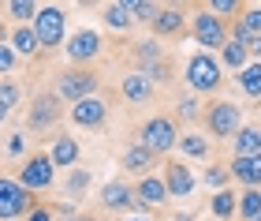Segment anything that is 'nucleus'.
<instances>
[{"label": "nucleus", "mask_w": 261, "mask_h": 221, "mask_svg": "<svg viewBox=\"0 0 261 221\" xmlns=\"http://www.w3.org/2000/svg\"><path fill=\"white\" fill-rule=\"evenodd\" d=\"M183 79H187V90H194L198 98H213L217 90L224 86V64L217 60L213 53H194L191 60H187V68H183Z\"/></svg>", "instance_id": "obj_1"}, {"label": "nucleus", "mask_w": 261, "mask_h": 221, "mask_svg": "<svg viewBox=\"0 0 261 221\" xmlns=\"http://www.w3.org/2000/svg\"><path fill=\"white\" fill-rule=\"evenodd\" d=\"M53 90H56V98H60V101L79 105V101H86V98H97L101 75L93 72V68H64V72H56Z\"/></svg>", "instance_id": "obj_2"}, {"label": "nucleus", "mask_w": 261, "mask_h": 221, "mask_svg": "<svg viewBox=\"0 0 261 221\" xmlns=\"http://www.w3.org/2000/svg\"><path fill=\"white\" fill-rule=\"evenodd\" d=\"M179 139H183L179 124H175L172 116H164V113L149 116V120L138 127V143L149 146L157 158H161V154H172V150H179Z\"/></svg>", "instance_id": "obj_3"}, {"label": "nucleus", "mask_w": 261, "mask_h": 221, "mask_svg": "<svg viewBox=\"0 0 261 221\" xmlns=\"http://www.w3.org/2000/svg\"><path fill=\"white\" fill-rule=\"evenodd\" d=\"M205 131L213 139H235L243 131V105H235V101H224V98H213L205 105Z\"/></svg>", "instance_id": "obj_4"}, {"label": "nucleus", "mask_w": 261, "mask_h": 221, "mask_svg": "<svg viewBox=\"0 0 261 221\" xmlns=\"http://www.w3.org/2000/svg\"><path fill=\"white\" fill-rule=\"evenodd\" d=\"M60 120H64V109H60V98H56L53 86L30 98V105H27V131H34V135L56 131Z\"/></svg>", "instance_id": "obj_5"}, {"label": "nucleus", "mask_w": 261, "mask_h": 221, "mask_svg": "<svg viewBox=\"0 0 261 221\" xmlns=\"http://www.w3.org/2000/svg\"><path fill=\"white\" fill-rule=\"evenodd\" d=\"M34 206H38V199H34L15 176L0 180V217L4 221H27Z\"/></svg>", "instance_id": "obj_6"}, {"label": "nucleus", "mask_w": 261, "mask_h": 221, "mask_svg": "<svg viewBox=\"0 0 261 221\" xmlns=\"http://www.w3.org/2000/svg\"><path fill=\"white\" fill-rule=\"evenodd\" d=\"M191 34H194V41L198 45H205V53L213 49H224L231 38H228V23L217 19L209 8H201L198 15H191Z\"/></svg>", "instance_id": "obj_7"}, {"label": "nucleus", "mask_w": 261, "mask_h": 221, "mask_svg": "<svg viewBox=\"0 0 261 221\" xmlns=\"http://www.w3.org/2000/svg\"><path fill=\"white\" fill-rule=\"evenodd\" d=\"M15 180L27 191H49L53 180H56V165H53V158H49V150H45V154H30L27 161H22V169H19Z\"/></svg>", "instance_id": "obj_8"}, {"label": "nucleus", "mask_w": 261, "mask_h": 221, "mask_svg": "<svg viewBox=\"0 0 261 221\" xmlns=\"http://www.w3.org/2000/svg\"><path fill=\"white\" fill-rule=\"evenodd\" d=\"M34 30L41 38V49H56V45H67L64 41V30H67V11L56 8V4H45L34 19Z\"/></svg>", "instance_id": "obj_9"}, {"label": "nucleus", "mask_w": 261, "mask_h": 221, "mask_svg": "<svg viewBox=\"0 0 261 221\" xmlns=\"http://www.w3.org/2000/svg\"><path fill=\"white\" fill-rule=\"evenodd\" d=\"M64 53H67V60L75 64V68H86V64H93V60L101 56V34H97V30H90V27L75 30V34L67 38Z\"/></svg>", "instance_id": "obj_10"}, {"label": "nucleus", "mask_w": 261, "mask_h": 221, "mask_svg": "<svg viewBox=\"0 0 261 221\" xmlns=\"http://www.w3.org/2000/svg\"><path fill=\"white\" fill-rule=\"evenodd\" d=\"M135 199H138V210L149 217V210H157V206H164L172 199V191L164 184V176H142L135 184Z\"/></svg>", "instance_id": "obj_11"}, {"label": "nucleus", "mask_w": 261, "mask_h": 221, "mask_svg": "<svg viewBox=\"0 0 261 221\" xmlns=\"http://www.w3.org/2000/svg\"><path fill=\"white\" fill-rule=\"evenodd\" d=\"M105 120H109V101H105L101 94L79 101V105H71V124H75V127L97 131V127H105Z\"/></svg>", "instance_id": "obj_12"}, {"label": "nucleus", "mask_w": 261, "mask_h": 221, "mask_svg": "<svg viewBox=\"0 0 261 221\" xmlns=\"http://www.w3.org/2000/svg\"><path fill=\"white\" fill-rule=\"evenodd\" d=\"M120 94H123V101L127 105H146V101H153V94H157V83L146 75V72H127L123 79H120Z\"/></svg>", "instance_id": "obj_13"}, {"label": "nucleus", "mask_w": 261, "mask_h": 221, "mask_svg": "<svg viewBox=\"0 0 261 221\" xmlns=\"http://www.w3.org/2000/svg\"><path fill=\"white\" fill-rule=\"evenodd\" d=\"M164 184H168V191L175 195V199H187V195H194L198 188V180H194V172L187 161H164Z\"/></svg>", "instance_id": "obj_14"}, {"label": "nucleus", "mask_w": 261, "mask_h": 221, "mask_svg": "<svg viewBox=\"0 0 261 221\" xmlns=\"http://www.w3.org/2000/svg\"><path fill=\"white\" fill-rule=\"evenodd\" d=\"M49 158H53V165H56V169H64V172L79 169V158H82L79 139H75V135H60V131H56L53 146H49Z\"/></svg>", "instance_id": "obj_15"}, {"label": "nucleus", "mask_w": 261, "mask_h": 221, "mask_svg": "<svg viewBox=\"0 0 261 221\" xmlns=\"http://www.w3.org/2000/svg\"><path fill=\"white\" fill-rule=\"evenodd\" d=\"M120 165H123V172H135V176L142 180V176H153V169H157V154H153L149 146L135 143V146H127V150H123Z\"/></svg>", "instance_id": "obj_16"}, {"label": "nucleus", "mask_w": 261, "mask_h": 221, "mask_svg": "<svg viewBox=\"0 0 261 221\" xmlns=\"http://www.w3.org/2000/svg\"><path fill=\"white\" fill-rule=\"evenodd\" d=\"M101 206H105V210H138L135 188L123 184V180H109L101 188Z\"/></svg>", "instance_id": "obj_17"}, {"label": "nucleus", "mask_w": 261, "mask_h": 221, "mask_svg": "<svg viewBox=\"0 0 261 221\" xmlns=\"http://www.w3.org/2000/svg\"><path fill=\"white\" fill-rule=\"evenodd\" d=\"M183 27H187V11L175 8V4H164L149 30H153V38L161 41V38H175V34H183Z\"/></svg>", "instance_id": "obj_18"}, {"label": "nucleus", "mask_w": 261, "mask_h": 221, "mask_svg": "<svg viewBox=\"0 0 261 221\" xmlns=\"http://www.w3.org/2000/svg\"><path fill=\"white\" fill-rule=\"evenodd\" d=\"M228 169H231V180L243 184V191L246 188H261V154H254V158H231Z\"/></svg>", "instance_id": "obj_19"}, {"label": "nucleus", "mask_w": 261, "mask_h": 221, "mask_svg": "<svg viewBox=\"0 0 261 221\" xmlns=\"http://www.w3.org/2000/svg\"><path fill=\"white\" fill-rule=\"evenodd\" d=\"M4 41L22 56V60H30V56L41 53V38H38V30H34V27H15V30H8Z\"/></svg>", "instance_id": "obj_20"}, {"label": "nucleus", "mask_w": 261, "mask_h": 221, "mask_svg": "<svg viewBox=\"0 0 261 221\" xmlns=\"http://www.w3.org/2000/svg\"><path fill=\"white\" fill-rule=\"evenodd\" d=\"M130 56H135L138 72H146V68H153V64L164 60V49H161L157 38H142V41H130Z\"/></svg>", "instance_id": "obj_21"}, {"label": "nucleus", "mask_w": 261, "mask_h": 221, "mask_svg": "<svg viewBox=\"0 0 261 221\" xmlns=\"http://www.w3.org/2000/svg\"><path fill=\"white\" fill-rule=\"evenodd\" d=\"M175 120H179V124L205 120V105H201V98L194 94V90H183V94H179V101H175Z\"/></svg>", "instance_id": "obj_22"}, {"label": "nucleus", "mask_w": 261, "mask_h": 221, "mask_svg": "<svg viewBox=\"0 0 261 221\" xmlns=\"http://www.w3.org/2000/svg\"><path fill=\"white\" fill-rule=\"evenodd\" d=\"M101 19H105V27H112L116 34H127L130 27H135V15H130L127 0H120V4H105L101 8Z\"/></svg>", "instance_id": "obj_23"}, {"label": "nucleus", "mask_w": 261, "mask_h": 221, "mask_svg": "<svg viewBox=\"0 0 261 221\" xmlns=\"http://www.w3.org/2000/svg\"><path fill=\"white\" fill-rule=\"evenodd\" d=\"M235 143V158H254L261 154V127L257 124H243V131L231 139Z\"/></svg>", "instance_id": "obj_24"}, {"label": "nucleus", "mask_w": 261, "mask_h": 221, "mask_svg": "<svg viewBox=\"0 0 261 221\" xmlns=\"http://www.w3.org/2000/svg\"><path fill=\"white\" fill-rule=\"evenodd\" d=\"M179 154L183 158H194V161H205L209 154H213V143L201 131H183V139H179Z\"/></svg>", "instance_id": "obj_25"}, {"label": "nucleus", "mask_w": 261, "mask_h": 221, "mask_svg": "<svg viewBox=\"0 0 261 221\" xmlns=\"http://www.w3.org/2000/svg\"><path fill=\"white\" fill-rule=\"evenodd\" d=\"M220 64L228 68V72H246V68H250L254 60H250V49H246V45L228 41V45L220 49Z\"/></svg>", "instance_id": "obj_26"}, {"label": "nucleus", "mask_w": 261, "mask_h": 221, "mask_svg": "<svg viewBox=\"0 0 261 221\" xmlns=\"http://www.w3.org/2000/svg\"><path fill=\"white\" fill-rule=\"evenodd\" d=\"M209 210H213V217H217V221H228V217H235V214H239V195H235L231 188L217 191V195L209 199Z\"/></svg>", "instance_id": "obj_27"}, {"label": "nucleus", "mask_w": 261, "mask_h": 221, "mask_svg": "<svg viewBox=\"0 0 261 221\" xmlns=\"http://www.w3.org/2000/svg\"><path fill=\"white\" fill-rule=\"evenodd\" d=\"M4 11H8L4 19H15L19 27H30V23L38 19V11H41V8L34 4V0H8V4H4Z\"/></svg>", "instance_id": "obj_28"}, {"label": "nucleus", "mask_w": 261, "mask_h": 221, "mask_svg": "<svg viewBox=\"0 0 261 221\" xmlns=\"http://www.w3.org/2000/svg\"><path fill=\"white\" fill-rule=\"evenodd\" d=\"M93 188V176H90V169H71L67 176H64V195H71V199H82Z\"/></svg>", "instance_id": "obj_29"}, {"label": "nucleus", "mask_w": 261, "mask_h": 221, "mask_svg": "<svg viewBox=\"0 0 261 221\" xmlns=\"http://www.w3.org/2000/svg\"><path fill=\"white\" fill-rule=\"evenodd\" d=\"M235 79H239V90H243L246 98H254V101L261 98V60H254L246 72H239Z\"/></svg>", "instance_id": "obj_30"}, {"label": "nucleus", "mask_w": 261, "mask_h": 221, "mask_svg": "<svg viewBox=\"0 0 261 221\" xmlns=\"http://www.w3.org/2000/svg\"><path fill=\"white\" fill-rule=\"evenodd\" d=\"M239 217L243 221H257L261 217V188L239 191Z\"/></svg>", "instance_id": "obj_31"}, {"label": "nucleus", "mask_w": 261, "mask_h": 221, "mask_svg": "<svg viewBox=\"0 0 261 221\" xmlns=\"http://www.w3.org/2000/svg\"><path fill=\"white\" fill-rule=\"evenodd\" d=\"M19 98H22V90H19V83L15 79H4V83H0V116H8L15 113V105H19Z\"/></svg>", "instance_id": "obj_32"}, {"label": "nucleus", "mask_w": 261, "mask_h": 221, "mask_svg": "<svg viewBox=\"0 0 261 221\" xmlns=\"http://www.w3.org/2000/svg\"><path fill=\"white\" fill-rule=\"evenodd\" d=\"M228 180H231V169L228 165H205V172H201V184L213 191H224L228 188Z\"/></svg>", "instance_id": "obj_33"}, {"label": "nucleus", "mask_w": 261, "mask_h": 221, "mask_svg": "<svg viewBox=\"0 0 261 221\" xmlns=\"http://www.w3.org/2000/svg\"><path fill=\"white\" fill-rule=\"evenodd\" d=\"M127 8H130V15H135V23H149V27H153V19L161 15V4H153V0H127Z\"/></svg>", "instance_id": "obj_34"}, {"label": "nucleus", "mask_w": 261, "mask_h": 221, "mask_svg": "<svg viewBox=\"0 0 261 221\" xmlns=\"http://www.w3.org/2000/svg\"><path fill=\"white\" fill-rule=\"evenodd\" d=\"M205 8H209L217 19H224V15H243V4H239V0H209Z\"/></svg>", "instance_id": "obj_35"}, {"label": "nucleus", "mask_w": 261, "mask_h": 221, "mask_svg": "<svg viewBox=\"0 0 261 221\" xmlns=\"http://www.w3.org/2000/svg\"><path fill=\"white\" fill-rule=\"evenodd\" d=\"M15 64H19V53L4 41V45H0V75L11 79V75H15Z\"/></svg>", "instance_id": "obj_36"}, {"label": "nucleus", "mask_w": 261, "mask_h": 221, "mask_svg": "<svg viewBox=\"0 0 261 221\" xmlns=\"http://www.w3.org/2000/svg\"><path fill=\"white\" fill-rule=\"evenodd\" d=\"M239 23H243V27H246V30H250L254 38H257V34H261V4H250V8H243Z\"/></svg>", "instance_id": "obj_37"}, {"label": "nucleus", "mask_w": 261, "mask_h": 221, "mask_svg": "<svg viewBox=\"0 0 261 221\" xmlns=\"http://www.w3.org/2000/svg\"><path fill=\"white\" fill-rule=\"evenodd\" d=\"M4 150H8V158L27 154V131H8V143H4Z\"/></svg>", "instance_id": "obj_38"}, {"label": "nucleus", "mask_w": 261, "mask_h": 221, "mask_svg": "<svg viewBox=\"0 0 261 221\" xmlns=\"http://www.w3.org/2000/svg\"><path fill=\"white\" fill-rule=\"evenodd\" d=\"M146 75L153 79V83H172V64H168V56H164L161 64H153V68H146Z\"/></svg>", "instance_id": "obj_39"}, {"label": "nucleus", "mask_w": 261, "mask_h": 221, "mask_svg": "<svg viewBox=\"0 0 261 221\" xmlns=\"http://www.w3.org/2000/svg\"><path fill=\"white\" fill-rule=\"evenodd\" d=\"M27 221H56V210H53V206H34V210H30V217Z\"/></svg>", "instance_id": "obj_40"}, {"label": "nucleus", "mask_w": 261, "mask_h": 221, "mask_svg": "<svg viewBox=\"0 0 261 221\" xmlns=\"http://www.w3.org/2000/svg\"><path fill=\"white\" fill-rule=\"evenodd\" d=\"M246 49H250V56H254V60H261V34H257V38H254L250 45H246Z\"/></svg>", "instance_id": "obj_41"}, {"label": "nucleus", "mask_w": 261, "mask_h": 221, "mask_svg": "<svg viewBox=\"0 0 261 221\" xmlns=\"http://www.w3.org/2000/svg\"><path fill=\"white\" fill-rule=\"evenodd\" d=\"M172 221H194V210H183V214H175Z\"/></svg>", "instance_id": "obj_42"}, {"label": "nucleus", "mask_w": 261, "mask_h": 221, "mask_svg": "<svg viewBox=\"0 0 261 221\" xmlns=\"http://www.w3.org/2000/svg\"><path fill=\"white\" fill-rule=\"evenodd\" d=\"M64 221H97V217H90V214H75V217H64Z\"/></svg>", "instance_id": "obj_43"}, {"label": "nucleus", "mask_w": 261, "mask_h": 221, "mask_svg": "<svg viewBox=\"0 0 261 221\" xmlns=\"http://www.w3.org/2000/svg\"><path fill=\"white\" fill-rule=\"evenodd\" d=\"M123 221H153V217H123Z\"/></svg>", "instance_id": "obj_44"}, {"label": "nucleus", "mask_w": 261, "mask_h": 221, "mask_svg": "<svg viewBox=\"0 0 261 221\" xmlns=\"http://www.w3.org/2000/svg\"><path fill=\"white\" fill-rule=\"evenodd\" d=\"M257 221H261V217H257Z\"/></svg>", "instance_id": "obj_45"}]
</instances>
